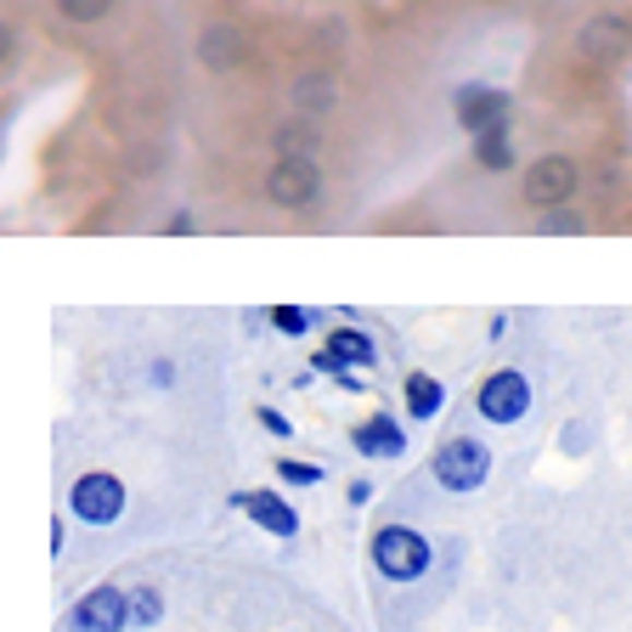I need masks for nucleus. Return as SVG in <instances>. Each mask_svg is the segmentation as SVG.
Instances as JSON below:
<instances>
[{"label":"nucleus","instance_id":"obj_13","mask_svg":"<svg viewBox=\"0 0 632 632\" xmlns=\"http://www.w3.org/2000/svg\"><path fill=\"white\" fill-rule=\"evenodd\" d=\"M350 441H356V452H361V457H402V452H407V441H402V429H395V424H390L384 413H373V418L361 424V429H356Z\"/></svg>","mask_w":632,"mask_h":632},{"label":"nucleus","instance_id":"obj_1","mask_svg":"<svg viewBox=\"0 0 632 632\" xmlns=\"http://www.w3.org/2000/svg\"><path fill=\"white\" fill-rule=\"evenodd\" d=\"M373 564L390 576V582H418L429 571V542L407 525H384L373 537Z\"/></svg>","mask_w":632,"mask_h":632},{"label":"nucleus","instance_id":"obj_21","mask_svg":"<svg viewBox=\"0 0 632 632\" xmlns=\"http://www.w3.org/2000/svg\"><path fill=\"white\" fill-rule=\"evenodd\" d=\"M277 469H283V480H294V486H317V480H322V469H311V463H294V457H283Z\"/></svg>","mask_w":632,"mask_h":632},{"label":"nucleus","instance_id":"obj_9","mask_svg":"<svg viewBox=\"0 0 632 632\" xmlns=\"http://www.w3.org/2000/svg\"><path fill=\"white\" fill-rule=\"evenodd\" d=\"M231 509H243L254 525L272 530V537H294V530H299V514L283 503L277 491H238V497H231Z\"/></svg>","mask_w":632,"mask_h":632},{"label":"nucleus","instance_id":"obj_3","mask_svg":"<svg viewBox=\"0 0 632 632\" xmlns=\"http://www.w3.org/2000/svg\"><path fill=\"white\" fill-rule=\"evenodd\" d=\"M317 192H322V170L311 158H277L272 176H265V198H272L277 210H306Z\"/></svg>","mask_w":632,"mask_h":632},{"label":"nucleus","instance_id":"obj_23","mask_svg":"<svg viewBox=\"0 0 632 632\" xmlns=\"http://www.w3.org/2000/svg\"><path fill=\"white\" fill-rule=\"evenodd\" d=\"M254 418H260L265 429H272V436H288V418H283V413H272V407H260Z\"/></svg>","mask_w":632,"mask_h":632},{"label":"nucleus","instance_id":"obj_19","mask_svg":"<svg viewBox=\"0 0 632 632\" xmlns=\"http://www.w3.org/2000/svg\"><path fill=\"white\" fill-rule=\"evenodd\" d=\"M164 616V598L153 593V587H136V593H130V621H136V627H153Z\"/></svg>","mask_w":632,"mask_h":632},{"label":"nucleus","instance_id":"obj_16","mask_svg":"<svg viewBox=\"0 0 632 632\" xmlns=\"http://www.w3.org/2000/svg\"><path fill=\"white\" fill-rule=\"evenodd\" d=\"M311 147H317V130L311 124H283L277 130V153L283 158H311Z\"/></svg>","mask_w":632,"mask_h":632},{"label":"nucleus","instance_id":"obj_6","mask_svg":"<svg viewBox=\"0 0 632 632\" xmlns=\"http://www.w3.org/2000/svg\"><path fill=\"white\" fill-rule=\"evenodd\" d=\"M69 509L85 520V525H114L124 514V486L114 475H80L74 491H69Z\"/></svg>","mask_w":632,"mask_h":632},{"label":"nucleus","instance_id":"obj_2","mask_svg":"<svg viewBox=\"0 0 632 632\" xmlns=\"http://www.w3.org/2000/svg\"><path fill=\"white\" fill-rule=\"evenodd\" d=\"M486 469H491V452L480 441H469V436H457V441H446L436 452V480L446 491H475L486 480Z\"/></svg>","mask_w":632,"mask_h":632},{"label":"nucleus","instance_id":"obj_18","mask_svg":"<svg viewBox=\"0 0 632 632\" xmlns=\"http://www.w3.org/2000/svg\"><path fill=\"white\" fill-rule=\"evenodd\" d=\"M108 7H114V0H57V12L69 23H103Z\"/></svg>","mask_w":632,"mask_h":632},{"label":"nucleus","instance_id":"obj_11","mask_svg":"<svg viewBox=\"0 0 632 632\" xmlns=\"http://www.w3.org/2000/svg\"><path fill=\"white\" fill-rule=\"evenodd\" d=\"M198 57H204L210 74H231L243 62V35L231 23H215V28H204V40H198Z\"/></svg>","mask_w":632,"mask_h":632},{"label":"nucleus","instance_id":"obj_22","mask_svg":"<svg viewBox=\"0 0 632 632\" xmlns=\"http://www.w3.org/2000/svg\"><path fill=\"white\" fill-rule=\"evenodd\" d=\"M553 231H582V220H571V215H548V220H542V238H553Z\"/></svg>","mask_w":632,"mask_h":632},{"label":"nucleus","instance_id":"obj_12","mask_svg":"<svg viewBox=\"0 0 632 632\" xmlns=\"http://www.w3.org/2000/svg\"><path fill=\"white\" fill-rule=\"evenodd\" d=\"M288 96H294V108L306 114V119H322L327 108L339 103V80H334V74H299Z\"/></svg>","mask_w":632,"mask_h":632},{"label":"nucleus","instance_id":"obj_20","mask_svg":"<svg viewBox=\"0 0 632 632\" xmlns=\"http://www.w3.org/2000/svg\"><path fill=\"white\" fill-rule=\"evenodd\" d=\"M272 322H277L283 334L294 339V334H306V327H311V311H299V306H277V311H272Z\"/></svg>","mask_w":632,"mask_h":632},{"label":"nucleus","instance_id":"obj_17","mask_svg":"<svg viewBox=\"0 0 632 632\" xmlns=\"http://www.w3.org/2000/svg\"><path fill=\"white\" fill-rule=\"evenodd\" d=\"M480 164H486V170H509V164H514L509 130H486V136H480Z\"/></svg>","mask_w":632,"mask_h":632},{"label":"nucleus","instance_id":"obj_14","mask_svg":"<svg viewBox=\"0 0 632 632\" xmlns=\"http://www.w3.org/2000/svg\"><path fill=\"white\" fill-rule=\"evenodd\" d=\"M327 356H334V361H356V368H373V339L356 334V327H334V334H327Z\"/></svg>","mask_w":632,"mask_h":632},{"label":"nucleus","instance_id":"obj_4","mask_svg":"<svg viewBox=\"0 0 632 632\" xmlns=\"http://www.w3.org/2000/svg\"><path fill=\"white\" fill-rule=\"evenodd\" d=\"M571 192H576V164L571 158H537L525 170V204H537V210H559V204H571Z\"/></svg>","mask_w":632,"mask_h":632},{"label":"nucleus","instance_id":"obj_8","mask_svg":"<svg viewBox=\"0 0 632 632\" xmlns=\"http://www.w3.org/2000/svg\"><path fill=\"white\" fill-rule=\"evenodd\" d=\"M576 46H582V57H593V62H616V57H627V46H632V23L616 17V12H598V17L582 23Z\"/></svg>","mask_w":632,"mask_h":632},{"label":"nucleus","instance_id":"obj_10","mask_svg":"<svg viewBox=\"0 0 632 632\" xmlns=\"http://www.w3.org/2000/svg\"><path fill=\"white\" fill-rule=\"evenodd\" d=\"M457 119L486 136V130H509V96L503 91H463L457 96Z\"/></svg>","mask_w":632,"mask_h":632},{"label":"nucleus","instance_id":"obj_15","mask_svg":"<svg viewBox=\"0 0 632 632\" xmlns=\"http://www.w3.org/2000/svg\"><path fill=\"white\" fill-rule=\"evenodd\" d=\"M407 407H413V418H436L441 413V384L429 373H413L407 379Z\"/></svg>","mask_w":632,"mask_h":632},{"label":"nucleus","instance_id":"obj_5","mask_svg":"<svg viewBox=\"0 0 632 632\" xmlns=\"http://www.w3.org/2000/svg\"><path fill=\"white\" fill-rule=\"evenodd\" d=\"M475 402H480V418H486V424H520L525 407H530V384H525V373L503 368V373H491V379L480 384Z\"/></svg>","mask_w":632,"mask_h":632},{"label":"nucleus","instance_id":"obj_7","mask_svg":"<svg viewBox=\"0 0 632 632\" xmlns=\"http://www.w3.org/2000/svg\"><path fill=\"white\" fill-rule=\"evenodd\" d=\"M130 621V593L119 587H91L69 610V632H124Z\"/></svg>","mask_w":632,"mask_h":632}]
</instances>
